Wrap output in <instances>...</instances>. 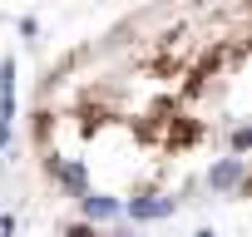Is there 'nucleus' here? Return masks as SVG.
Returning a JSON list of instances; mask_svg holds the SVG:
<instances>
[{
	"label": "nucleus",
	"instance_id": "nucleus-1",
	"mask_svg": "<svg viewBox=\"0 0 252 237\" xmlns=\"http://www.w3.org/2000/svg\"><path fill=\"white\" fill-rule=\"evenodd\" d=\"M10 124H15V59H0V148L10 144Z\"/></svg>",
	"mask_w": 252,
	"mask_h": 237
},
{
	"label": "nucleus",
	"instance_id": "nucleus-3",
	"mask_svg": "<svg viewBox=\"0 0 252 237\" xmlns=\"http://www.w3.org/2000/svg\"><path fill=\"white\" fill-rule=\"evenodd\" d=\"M84 217H89V222H109V217H119V203L104 198V193H89V198H84Z\"/></svg>",
	"mask_w": 252,
	"mask_h": 237
},
{
	"label": "nucleus",
	"instance_id": "nucleus-4",
	"mask_svg": "<svg viewBox=\"0 0 252 237\" xmlns=\"http://www.w3.org/2000/svg\"><path fill=\"white\" fill-rule=\"evenodd\" d=\"M237 178H242V158H222V163L208 173V183H213V188H232Z\"/></svg>",
	"mask_w": 252,
	"mask_h": 237
},
{
	"label": "nucleus",
	"instance_id": "nucleus-2",
	"mask_svg": "<svg viewBox=\"0 0 252 237\" xmlns=\"http://www.w3.org/2000/svg\"><path fill=\"white\" fill-rule=\"evenodd\" d=\"M119 212H129L134 222H158V217H173L178 203L173 198H134V203H119Z\"/></svg>",
	"mask_w": 252,
	"mask_h": 237
}]
</instances>
